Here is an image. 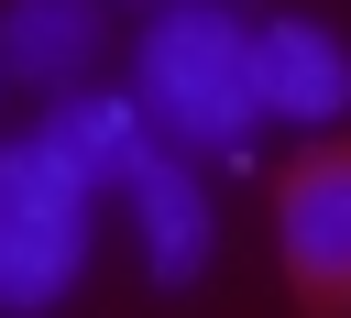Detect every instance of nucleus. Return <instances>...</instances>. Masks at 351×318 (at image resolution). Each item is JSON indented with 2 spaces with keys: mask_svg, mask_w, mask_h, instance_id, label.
<instances>
[{
  "mask_svg": "<svg viewBox=\"0 0 351 318\" xmlns=\"http://www.w3.org/2000/svg\"><path fill=\"white\" fill-rule=\"evenodd\" d=\"M132 110L154 121V143L176 154H230L263 121L252 88V22L230 0H165L132 44Z\"/></svg>",
  "mask_w": 351,
  "mask_h": 318,
  "instance_id": "f257e3e1",
  "label": "nucleus"
},
{
  "mask_svg": "<svg viewBox=\"0 0 351 318\" xmlns=\"http://www.w3.org/2000/svg\"><path fill=\"white\" fill-rule=\"evenodd\" d=\"M88 230H99V197H88L33 132L0 143V307H11V318L66 307V285L88 274Z\"/></svg>",
  "mask_w": 351,
  "mask_h": 318,
  "instance_id": "f03ea898",
  "label": "nucleus"
},
{
  "mask_svg": "<svg viewBox=\"0 0 351 318\" xmlns=\"http://www.w3.org/2000/svg\"><path fill=\"white\" fill-rule=\"evenodd\" d=\"M274 252L296 318H351V132H318L274 164Z\"/></svg>",
  "mask_w": 351,
  "mask_h": 318,
  "instance_id": "7ed1b4c3",
  "label": "nucleus"
},
{
  "mask_svg": "<svg viewBox=\"0 0 351 318\" xmlns=\"http://www.w3.org/2000/svg\"><path fill=\"white\" fill-rule=\"evenodd\" d=\"M252 88L274 121L329 132V121H351V44L307 11H274V22H252Z\"/></svg>",
  "mask_w": 351,
  "mask_h": 318,
  "instance_id": "20e7f679",
  "label": "nucleus"
},
{
  "mask_svg": "<svg viewBox=\"0 0 351 318\" xmlns=\"http://www.w3.org/2000/svg\"><path fill=\"white\" fill-rule=\"evenodd\" d=\"M33 143L88 186V197H132L143 186V164L165 154L154 143V121L132 110V99H99V88H66V99H44V121H33Z\"/></svg>",
  "mask_w": 351,
  "mask_h": 318,
  "instance_id": "39448f33",
  "label": "nucleus"
},
{
  "mask_svg": "<svg viewBox=\"0 0 351 318\" xmlns=\"http://www.w3.org/2000/svg\"><path fill=\"white\" fill-rule=\"evenodd\" d=\"M99 44H110L99 0H0V77H11V88L66 99V88H88Z\"/></svg>",
  "mask_w": 351,
  "mask_h": 318,
  "instance_id": "423d86ee",
  "label": "nucleus"
},
{
  "mask_svg": "<svg viewBox=\"0 0 351 318\" xmlns=\"http://www.w3.org/2000/svg\"><path fill=\"white\" fill-rule=\"evenodd\" d=\"M132 219H143V263H154V285H197L208 274V186L176 164V154H154L143 164V186H132Z\"/></svg>",
  "mask_w": 351,
  "mask_h": 318,
  "instance_id": "0eeeda50",
  "label": "nucleus"
}]
</instances>
